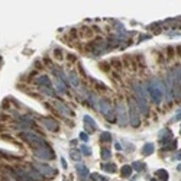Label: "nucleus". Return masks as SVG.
Instances as JSON below:
<instances>
[{"instance_id":"f257e3e1","label":"nucleus","mask_w":181,"mask_h":181,"mask_svg":"<svg viewBox=\"0 0 181 181\" xmlns=\"http://www.w3.org/2000/svg\"><path fill=\"white\" fill-rule=\"evenodd\" d=\"M145 88H146V92H148L151 100H152L155 104H160V103L162 102V96H164V93H165V85L161 83L160 78H156V77L151 78V80L146 83Z\"/></svg>"},{"instance_id":"f03ea898","label":"nucleus","mask_w":181,"mask_h":181,"mask_svg":"<svg viewBox=\"0 0 181 181\" xmlns=\"http://www.w3.org/2000/svg\"><path fill=\"white\" fill-rule=\"evenodd\" d=\"M97 110L102 113V115H104L107 118V120L113 122L116 119V115H115V112H113V106L109 100L106 99H100L99 103H97Z\"/></svg>"},{"instance_id":"7ed1b4c3","label":"nucleus","mask_w":181,"mask_h":181,"mask_svg":"<svg viewBox=\"0 0 181 181\" xmlns=\"http://www.w3.org/2000/svg\"><path fill=\"white\" fill-rule=\"evenodd\" d=\"M129 122L133 128H138L141 120H139V110L136 106V102H135L132 97H129Z\"/></svg>"},{"instance_id":"20e7f679","label":"nucleus","mask_w":181,"mask_h":181,"mask_svg":"<svg viewBox=\"0 0 181 181\" xmlns=\"http://www.w3.org/2000/svg\"><path fill=\"white\" fill-rule=\"evenodd\" d=\"M35 152V156L39 158V160H43V161H49L54 158V152L52 149L47 145V146H39V148H35L33 149Z\"/></svg>"},{"instance_id":"39448f33","label":"nucleus","mask_w":181,"mask_h":181,"mask_svg":"<svg viewBox=\"0 0 181 181\" xmlns=\"http://www.w3.org/2000/svg\"><path fill=\"white\" fill-rule=\"evenodd\" d=\"M116 119H119V125L120 126H125L128 123V120H129V116L126 113V107H125V104L122 102L118 103V106H116Z\"/></svg>"},{"instance_id":"423d86ee","label":"nucleus","mask_w":181,"mask_h":181,"mask_svg":"<svg viewBox=\"0 0 181 181\" xmlns=\"http://www.w3.org/2000/svg\"><path fill=\"white\" fill-rule=\"evenodd\" d=\"M33 168L42 175V177H52L54 174H55V170L52 168V167H49V165H47V164H42V162H35L33 164Z\"/></svg>"},{"instance_id":"0eeeda50","label":"nucleus","mask_w":181,"mask_h":181,"mask_svg":"<svg viewBox=\"0 0 181 181\" xmlns=\"http://www.w3.org/2000/svg\"><path fill=\"white\" fill-rule=\"evenodd\" d=\"M133 92H135V97H136V99H144V100L148 99L145 85H142V84H139V83L133 84Z\"/></svg>"},{"instance_id":"6e6552de","label":"nucleus","mask_w":181,"mask_h":181,"mask_svg":"<svg viewBox=\"0 0 181 181\" xmlns=\"http://www.w3.org/2000/svg\"><path fill=\"white\" fill-rule=\"evenodd\" d=\"M42 123L45 125V128H47L48 130H51V132H57L58 128H59L58 122H55V120L51 119V118H43V119H42Z\"/></svg>"},{"instance_id":"1a4fd4ad","label":"nucleus","mask_w":181,"mask_h":181,"mask_svg":"<svg viewBox=\"0 0 181 181\" xmlns=\"http://www.w3.org/2000/svg\"><path fill=\"white\" fill-rule=\"evenodd\" d=\"M54 106L57 107V110H59L62 115H65V116H73V112H71V109L67 106V104H64V103H61V102H54Z\"/></svg>"},{"instance_id":"9d476101","label":"nucleus","mask_w":181,"mask_h":181,"mask_svg":"<svg viewBox=\"0 0 181 181\" xmlns=\"http://www.w3.org/2000/svg\"><path fill=\"white\" fill-rule=\"evenodd\" d=\"M135 102H136V106H138L139 113H142V115H148L149 109H148L146 100H144V99H136V97H135Z\"/></svg>"},{"instance_id":"9b49d317","label":"nucleus","mask_w":181,"mask_h":181,"mask_svg":"<svg viewBox=\"0 0 181 181\" xmlns=\"http://www.w3.org/2000/svg\"><path fill=\"white\" fill-rule=\"evenodd\" d=\"M84 123H85V128L88 129V132H94L96 128H97L93 118H90V116H84Z\"/></svg>"},{"instance_id":"f8f14e48","label":"nucleus","mask_w":181,"mask_h":181,"mask_svg":"<svg viewBox=\"0 0 181 181\" xmlns=\"http://www.w3.org/2000/svg\"><path fill=\"white\" fill-rule=\"evenodd\" d=\"M75 171H77V174L80 175V177H87L88 175V168L84 165V164H77L75 165Z\"/></svg>"},{"instance_id":"ddd939ff","label":"nucleus","mask_w":181,"mask_h":181,"mask_svg":"<svg viewBox=\"0 0 181 181\" xmlns=\"http://www.w3.org/2000/svg\"><path fill=\"white\" fill-rule=\"evenodd\" d=\"M38 84H41L42 87H52V83H51L49 77H47V75H41L38 78Z\"/></svg>"},{"instance_id":"4468645a","label":"nucleus","mask_w":181,"mask_h":181,"mask_svg":"<svg viewBox=\"0 0 181 181\" xmlns=\"http://www.w3.org/2000/svg\"><path fill=\"white\" fill-rule=\"evenodd\" d=\"M70 83H71V84H73V85H74L75 88H77V87L80 85V81H78V77H77V74H75L74 71H71V73H70Z\"/></svg>"},{"instance_id":"2eb2a0df","label":"nucleus","mask_w":181,"mask_h":181,"mask_svg":"<svg viewBox=\"0 0 181 181\" xmlns=\"http://www.w3.org/2000/svg\"><path fill=\"white\" fill-rule=\"evenodd\" d=\"M155 174H156V177L160 178L161 181H167V180H168V172H167L165 170H158Z\"/></svg>"},{"instance_id":"dca6fc26","label":"nucleus","mask_w":181,"mask_h":181,"mask_svg":"<svg viewBox=\"0 0 181 181\" xmlns=\"http://www.w3.org/2000/svg\"><path fill=\"white\" fill-rule=\"evenodd\" d=\"M55 87L58 88V92H59V93H67V84H64L61 80H57Z\"/></svg>"},{"instance_id":"f3484780","label":"nucleus","mask_w":181,"mask_h":181,"mask_svg":"<svg viewBox=\"0 0 181 181\" xmlns=\"http://www.w3.org/2000/svg\"><path fill=\"white\" fill-rule=\"evenodd\" d=\"M100 142H112V133L109 132L100 133Z\"/></svg>"},{"instance_id":"a211bd4d","label":"nucleus","mask_w":181,"mask_h":181,"mask_svg":"<svg viewBox=\"0 0 181 181\" xmlns=\"http://www.w3.org/2000/svg\"><path fill=\"white\" fill-rule=\"evenodd\" d=\"M102 168L104 170V171H107V172H115L116 171V167H115V164H102Z\"/></svg>"},{"instance_id":"6ab92c4d","label":"nucleus","mask_w":181,"mask_h":181,"mask_svg":"<svg viewBox=\"0 0 181 181\" xmlns=\"http://www.w3.org/2000/svg\"><path fill=\"white\" fill-rule=\"evenodd\" d=\"M132 174V167L130 165H123L122 168V177H130Z\"/></svg>"},{"instance_id":"aec40b11","label":"nucleus","mask_w":181,"mask_h":181,"mask_svg":"<svg viewBox=\"0 0 181 181\" xmlns=\"http://www.w3.org/2000/svg\"><path fill=\"white\" fill-rule=\"evenodd\" d=\"M132 168H133V170H136V171H142V170L145 168V164L141 162V161H136V162H133V164H132Z\"/></svg>"},{"instance_id":"412c9836","label":"nucleus","mask_w":181,"mask_h":181,"mask_svg":"<svg viewBox=\"0 0 181 181\" xmlns=\"http://www.w3.org/2000/svg\"><path fill=\"white\" fill-rule=\"evenodd\" d=\"M152 152H154V144H146L144 146V154L145 155H151Z\"/></svg>"},{"instance_id":"4be33fe9","label":"nucleus","mask_w":181,"mask_h":181,"mask_svg":"<svg viewBox=\"0 0 181 181\" xmlns=\"http://www.w3.org/2000/svg\"><path fill=\"white\" fill-rule=\"evenodd\" d=\"M42 92L47 94V96H49V97H55V92H54L51 87H42Z\"/></svg>"},{"instance_id":"5701e85b","label":"nucleus","mask_w":181,"mask_h":181,"mask_svg":"<svg viewBox=\"0 0 181 181\" xmlns=\"http://www.w3.org/2000/svg\"><path fill=\"white\" fill-rule=\"evenodd\" d=\"M110 156H112L110 151H109V149H106V148H103V149H102V158H103V160H109Z\"/></svg>"},{"instance_id":"b1692460","label":"nucleus","mask_w":181,"mask_h":181,"mask_svg":"<svg viewBox=\"0 0 181 181\" xmlns=\"http://www.w3.org/2000/svg\"><path fill=\"white\" fill-rule=\"evenodd\" d=\"M165 136H168V138L171 136V132H170L168 129H162V132L160 133V139H164Z\"/></svg>"},{"instance_id":"393cba45","label":"nucleus","mask_w":181,"mask_h":181,"mask_svg":"<svg viewBox=\"0 0 181 181\" xmlns=\"http://www.w3.org/2000/svg\"><path fill=\"white\" fill-rule=\"evenodd\" d=\"M71 158H73V160H75V161H78L80 160V154L77 151H71Z\"/></svg>"},{"instance_id":"a878e982","label":"nucleus","mask_w":181,"mask_h":181,"mask_svg":"<svg viewBox=\"0 0 181 181\" xmlns=\"http://www.w3.org/2000/svg\"><path fill=\"white\" fill-rule=\"evenodd\" d=\"M81 151L84 152V155H92V149L88 146H81Z\"/></svg>"},{"instance_id":"bb28decb","label":"nucleus","mask_w":181,"mask_h":181,"mask_svg":"<svg viewBox=\"0 0 181 181\" xmlns=\"http://www.w3.org/2000/svg\"><path fill=\"white\" fill-rule=\"evenodd\" d=\"M80 138H81L83 141H88V136H87V133H81V135H80Z\"/></svg>"},{"instance_id":"cd10ccee","label":"nucleus","mask_w":181,"mask_h":181,"mask_svg":"<svg viewBox=\"0 0 181 181\" xmlns=\"http://www.w3.org/2000/svg\"><path fill=\"white\" fill-rule=\"evenodd\" d=\"M92 178H93V180H100L99 174H93V175H92Z\"/></svg>"},{"instance_id":"c85d7f7f","label":"nucleus","mask_w":181,"mask_h":181,"mask_svg":"<svg viewBox=\"0 0 181 181\" xmlns=\"http://www.w3.org/2000/svg\"><path fill=\"white\" fill-rule=\"evenodd\" d=\"M61 161H62V167H64V168H67V162H65V160H64V158H62Z\"/></svg>"},{"instance_id":"c756f323","label":"nucleus","mask_w":181,"mask_h":181,"mask_svg":"<svg viewBox=\"0 0 181 181\" xmlns=\"http://www.w3.org/2000/svg\"><path fill=\"white\" fill-rule=\"evenodd\" d=\"M177 158H178V160H181V151H180V154L177 155Z\"/></svg>"},{"instance_id":"7c9ffc66","label":"nucleus","mask_w":181,"mask_h":181,"mask_svg":"<svg viewBox=\"0 0 181 181\" xmlns=\"http://www.w3.org/2000/svg\"><path fill=\"white\" fill-rule=\"evenodd\" d=\"M151 181H158V180H156V178H152V180H151Z\"/></svg>"},{"instance_id":"2f4dec72","label":"nucleus","mask_w":181,"mask_h":181,"mask_svg":"<svg viewBox=\"0 0 181 181\" xmlns=\"http://www.w3.org/2000/svg\"><path fill=\"white\" fill-rule=\"evenodd\" d=\"M180 133H181V129H180Z\"/></svg>"}]
</instances>
